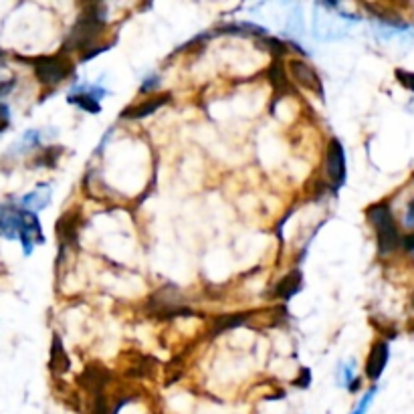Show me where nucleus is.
I'll use <instances>...</instances> for the list:
<instances>
[{
    "instance_id": "f257e3e1",
    "label": "nucleus",
    "mask_w": 414,
    "mask_h": 414,
    "mask_svg": "<svg viewBox=\"0 0 414 414\" xmlns=\"http://www.w3.org/2000/svg\"><path fill=\"white\" fill-rule=\"evenodd\" d=\"M106 29V13L99 4H89L77 16V23L67 37L65 51H87Z\"/></svg>"
},
{
    "instance_id": "f03ea898",
    "label": "nucleus",
    "mask_w": 414,
    "mask_h": 414,
    "mask_svg": "<svg viewBox=\"0 0 414 414\" xmlns=\"http://www.w3.org/2000/svg\"><path fill=\"white\" fill-rule=\"evenodd\" d=\"M366 216H368V220L372 222L374 230H376V241H378L380 255H388V253L396 251L400 243H402V239H400L399 227L394 222L390 206L386 202L372 204L366 211Z\"/></svg>"
},
{
    "instance_id": "7ed1b4c3",
    "label": "nucleus",
    "mask_w": 414,
    "mask_h": 414,
    "mask_svg": "<svg viewBox=\"0 0 414 414\" xmlns=\"http://www.w3.org/2000/svg\"><path fill=\"white\" fill-rule=\"evenodd\" d=\"M32 69H34V77L39 79V83L51 87V85H59L63 79L73 71V65L65 55H49V57L34 59Z\"/></svg>"
},
{
    "instance_id": "20e7f679",
    "label": "nucleus",
    "mask_w": 414,
    "mask_h": 414,
    "mask_svg": "<svg viewBox=\"0 0 414 414\" xmlns=\"http://www.w3.org/2000/svg\"><path fill=\"white\" fill-rule=\"evenodd\" d=\"M325 174L327 180L334 190H338L339 186L346 182V153H344V146L339 139H330L327 146V153H325Z\"/></svg>"
},
{
    "instance_id": "39448f33",
    "label": "nucleus",
    "mask_w": 414,
    "mask_h": 414,
    "mask_svg": "<svg viewBox=\"0 0 414 414\" xmlns=\"http://www.w3.org/2000/svg\"><path fill=\"white\" fill-rule=\"evenodd\" d=\"M289 73H291L293 81L297 85H301L303 89H309V92L318 93V95H323L322 79L318 75V71L307 61H301V59L289 61Z\"/></svg>"
},
{
    "instance_id": "423d86ee",
    "label": "nucleus",
    "mask_w": 414,
    "mask_h": 414,
    "mask_svg": "<svg viewBox=\"0 0 414 414\" xmlns=\"http://www.w3.org/2000/svg\"><path fill=\"white\" fill-rule=\"evenodd\" d=\"M23 213L25 208H16L13 204L0 206V237L13 241L20 237L23 230Z\"/></svg>"
},
{
    "instance_id": "0eeeda50",
    "label": "nucleus",
    "mask_w": 414,
    "mask_h": 414,
    "mask_svg": "<svg viewBox=\"0 0 414 414\" xmlns=\"http://www.w3.org/2000/svg\"><path fill=\"white\" fill-rule=\"evenodd\" d=\"M81 225V208H71L57 220V237L63 246H75Z\"/></svg>"
},
{
    "instance_id": "6e6552de",
    "label": "nucleus",
    "mask_w": 414,
    "mask_h": 414,
    "mask_svg": "<svg viewBox=\"0 0 414 414\" xmlns=\"http://www.w3.org/2000/svg\"><path fill=\"white\" fill-rule=\"evenodd\" d=\"M388 358H390V348H388V344H386L384 339L376 341V344L370 348L368 360H366V378H368V380L376 382V380L382 376L384 368H386V364H388Z\"/></svg>"
},
{
    "instance_id": "1a4fd4ad",
    "label": "nucleus",
    "mask_w": 414,
    "mask_h": 414,
    "mask_svg": "<svg viewBox=\"0 0 414 414\" xmlns=\"http://www.w3.org/2000/svg\"><path fill=\"white\" fill-rule=\"evenodd\" d=\"M170 101V93H162V95H153L150 99H146L144 104H138V106H132V108L123 109L122 118H127V120H142V118H148L152 115L153 111H158L160 108H164Z\"/></svg>"
},
{
    "instance_id": "9d476101",
    "label": "nucleus",
    "mask_w": 414,
    "mask_h": 414,
    "mask_svg": "<svg viewBox=\"0 0 414 414\" xmlns=\"http://www.w3.org/2000/svg\"><path fill=\"white\" fill-rule=\"evenodd\" d=\"M77 382L81 384V388L89 390L93 394H101L104 386L108 384V372L99 366H89L83 370V374L77 378Z\"/></svg>"
},
{
    "instance_id": "9b49d317",
    "label": "nucleus",
    "mask_w": 414,
    "mask_h": 414,
    "mask_svg": "<svg viewBox=\"0 0 414 414\" xmlns=\"http://www.w3.org/2000/svg\"><path fill=\"white\" fill-rule=\"evenodd\" d=\"M71 368V360L65 352V346H63L61 338L55 334L53 336V341H51V358H49V370L57 376V374H65Z\"/></svg>"
},
{
    "instance_id": "f8f14e48",
    "label": "nucleus",
    "mask_w": 414,
    "mask_h": 414,
    "mask_svg": "<svg viewBox=\"0 0 414 414\" xmlns=\"http://www.w3.org/2000/svg\"><path fill=\"white\" fill-rule=\"evenodd\" d=\"M69 101L75 104L77 108L85 109L87 113H93V115L101 111L99 101L95 99V95L92 93V85H79V87H73V92L69 93Z\"/></svg>"
},
{
    "instance_id": "ddd939ff",
    "label": "nucleus",
    "mask_w": 414,
    "mask_h": 414,
    "mask_svg": "<svg viewBox=\"0 0 414 414\" xmlns=\"http://www.w3.org/2000/svg\"><path fill=\"white\" fill-rule=\"evenodd\" d=\"M20 202H23L25 211H29V213H34V215H37V211L45 208L46 204L51 202V186L41 184L37 190H32L31 194H27V196L20 200Z\"/></svg>"
},
{
    "instance_id": "4468645a",
    "label": "nucleus",
    "mask_w": 414,
    "mask_h": 414,
    "mask_svg": "<svg viewBox=\"0 0 414 414\" xmlns=\"http://www.w3.org/2000/svg\"><path fill=\"white\" fill-rule=\"evenodd\" d=\"M301 281H303L301 271H291L289 275H285L277 283L275 295L281 299H291L293 295H297L301 289Z\"/></svg>"
},
{
    "instance_id": "2eb2a0df",
    "label": "nucleus",
    "mask_w": 414,
    "mask_h": 414,
    "mask_svg": "<svg viewBox=\"0 0 414 414\" xmlns=\"http://www.w3.org/2000/svg\"><path fill=\"white\" fill-rule=\"evenodd\" d=\"M269 81H271V87L275 92V99L281 97V93L289 92V81H287V73H285V67L279 61H275L269 69Z\"/></svg>"
},
{
    "instance_id": "dca6fc26",
    "label": "nucleus",
    "mask_w": 414,
    "mask_h": 414,
    "mask_svg": "<svg viewBox=\"0 0 414 414\" xmlns=\"http://www.w3.org/2000/svg\"><path fill=\"white\" fill-rule=\"evenodd\" d=\"M249 320V313H232V315H222V318H216L215 323H213V330L211 334L213 336H218L227 330H232V327H239L243 325Z\"/></svg>"
},
{
    "instance_id": "f3484780",
    "label": "nucleus",
    "mask_w": 414,
    "mask_h": 414,
    "mask_svg": "<svg viewBox=\"0 0 414 414\" xmlns=\"http://www.w3.org/2000/svg\"><path fill=\"white\" fill-rule=\"evenodd\" d=\"M257 43H259V46H265V51H269L277 59L289 53V45L287 43H283L279 39H273V37H267V34L261 37V39H257Z\"/></svg>"
},
{
    "instance_id": "a211bd4d",
    "label": "nucleus",
    "mask_w": 414,
    "mask_h": 414,
    "mask_svg": "<svg viewBox=\"0 0 414 414\" xmlns=\"http://www.w3.org/2000/svg\"><path fill=\"white\" fill-rule=\"evenodd\" d=\"M41 139H43V134H41V132H37V130L27 132L23 138L18 139V144H16V148H15V153H25V152H29V150H34V148L41 144Z\"/></svg>"
},
{
    "instance_id": "6ab92c4d",
    "label": "nucleus",
    "mask_w": 414,
    "mask_h": 414,
    "mask_svg": "<svg viewBox=\"0 0 414 414\" xmlns=\"http://www.w3.org/2000/svg\"><path fill=\"white\" fill-rule=\"evenodd\" d=\"M61 152L63 148H59V146H51V148H45L43 156H39L34 162H37V166H49V168H53L55 162H57V158L61 156Z\"/></svg>"
},
{
    "instance_id": "aec40b11",
    "label": "nucleus",
    "mask_w": 414,
    "mask_h": 414,
    "mask_svg": "<svg viewBox=\"0 0 414 414\" xmlns=\"http://www.w3.org/2000/svg\"><path fill=\"white\" fill-rule=\"evenodd\" d=\"M376 392H378V388H376V386H372L368 392H366V394L362 396V400H360V402L356 404V408H353V410L350 414H366V413H368L370 404H372V400H374V396H376Z\"/></svg>"
},
{
    "instance_id": "412c9836",
    "label": "nucleus",
    "mask_w": 414,
    "mask_h": 414,
    "mask_svg": "<svg viewBox=\"0 0 414 414\" xmlns=\"http://www.w3.org/2000/svg\"><path fill=\"white\" fill-rule=\"evenodd\" d=\"M394 75L399 79V83L402 87H406L408 92L414 93V73L413 71H404V69H396Z\"/></svg>"
},
{
    "instance_id": "4be33fe9",
    "label": "nucleus",
    "mask_w": 414,
    "mask_h": 414,
    "mask_svg": "<svg viewBox=\"0 0 414 414\" xmlns=\"http://www.w3.org/2000/svg\"><path fill=\"white\" fill-rule=\"evenodd\" d=\"M353 362H348V364H341L339 366V384H344L346 388L353 382Z\"/></svg>"
},
{
    "instance_id": "5701e85b",
    "label": "nucleus",
    "mask_w": 414,
    "mask_h": 414,
    "mask_svg": "<svg viewBox=\"0 0 414 414\" xmlns=\"http://www.w3.org/2000/svg\"><path fill=\"white\" fill-rule=\"evenodd\" d=\"M92 414H109V404L108 400H106V396H104V392H101V394H95Z\"/></svg>"
},
{
    "instance_id": "b1692460",
    "label": "nucleus",
    "mask_w": 414,
    "mask_h": 414,
    "mask_svg": "<svg viewBox=\"0 0 414 414\" xmlns=\"http://www.w3.org/2000/svg\"><path fill=\"white\" fill-rule=\"evenodd\" d=\"M11 125V111L4 104H0V132H4Z\"/></svg>"
},
{
    "instance_id": "393cba45",
    "label": "nucleus",
    "mask_w": 414,
    "mask_h": 414,
    "mask_svg": "<svg viewBox=\"0 0 414 414\" xmlns=\"http://www.w3.org/2000/svg\"><path fill=\"white\" fill-rule=\"evenodd\" d=\"M158 87H160V77H148L146 83H142L139 93H148L152 92V89H158Z\"/></svg>"
},
{
    "instance_id": "a878e982",
    "label": "nucleus",
    "mask_w": 414,
    "mask_h": 414,
    "mask_svg": "<svg viewBox=\"0 0 414 414\" xmlns=\"http://www.w3.org/2000/svg\"><path fill=\"white\" fill-rule=\"evenodd\" d=\"M293 384H295L297 388H307V386L311 384V372H309L307 368H303L301 372H299V378H297Z\"/></svg>"
},
{
    "instance_id": "bb28decb",
    "label": "nucleus",
    "mask_w": 414,
    "mask_h": 414,
    "mask_svg": "<svg viewBox=\"0 0 414 414\" xmlns=\"http://www.w3.org/2000/svg\"><path fill=\"white\" fill-rule=\"evenodd\" d=\"M404 227L414 229V199L410 200V204L406 206V215H404Z\"/></svg>"
},
{
    "instance_id": "cd10ccee",
    "label": "nucleus",
    "mask_w": 414,
    "mask_h": 414,
    "mask_svg": "<svg viewBox=\"0 0 414 414\" xmlns=\"http://www.w3.org/2000/svg\"><path fill=\"white\" fill-rule=\"evenodd\" d=\"M402 245H404V249H408V251H414V232L402 239Z\"/></svg>"
}]
</instances>
